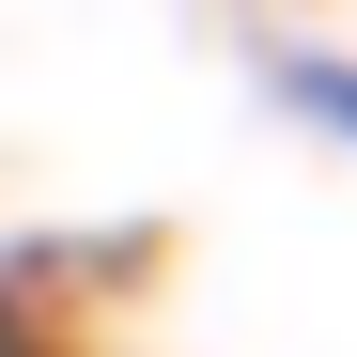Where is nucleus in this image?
<instances>
[{"label": "nucleus", "instance_id": "f257e3e1", "mask_svg": "<svg viewBox=\"0 0 357 357\" xmlns=\"http://www.w3.org/2000/svg\"><path fill=\"white\" fill-rule=\"evenodd\" d=\"M264 93H280L326 155H357V63H342V47H280V63H264Z\"/></svg>", "mask_w": 357, "mask_h": 357}]
</instances>
